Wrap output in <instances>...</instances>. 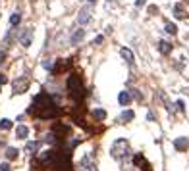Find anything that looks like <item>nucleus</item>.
<instances>
[{"label": "nucleus", "instance_id": "nucleus-25", "mask_svg": "<svg viewBox=\"0 0 189 171\" xmlns=\"http://www.w3.org/2000/svg\"><path fill=\"white\" fill-rule=\"evenodd\" d=\"M102 40H104V37H102V35H98V37H97V39H94V42H97V44H100V42H102Z\"/></svg>", "mask_w": 189, "mask_h": 171}, {"label": "nucleus", "instance_id": "nucleus-5", "mask_svg": "<svg viewBox=\"0 0 189 171\" xmlns=\"http://www.w3.org/2000/svg\"><path fill=\"white\" fill-rule=\"evenodd\" d=\"M133 162H135V165H139L143 171H151V165H149V162L145 160V158L141 156V154H137V156L133 158Z\"/></svg>", "mask_w": 189, "mask_h": 171}, {"label": "nucleus", "instance_id": "nucleus-21", "mask_svg": "<svg viewBox=\"0 0 189 171\" xmlns=\"http://www.w3.org/2000/svg\"><path fill=\"white\" fill-rule=\"evenodd\" d=\"M176 31H178V27H176L174 23H166V33H170V35H176Z\"/></svg>", "mask_w": 189, "mask_h": 171}, {"label": "nucleus", "instance_id": "nucleus-24", "mask_svg": "<svg viewBox=\"0 0 189 171\" xmlns=\"http://www.w3.org/2000/svg\"><path fill=\"white\" fill-rule=\"evenodd\" d=\"M0 171H10V165H8V164H2V165H0Z\"/></svg>", "mask_w": 189, "mask_h": 171}, {"label": "nucleus", "instance_id": "nucleus-23", "mask_svg": "<svg viewBox=\"0 0 189 171\" xmlns=\"http://www.w3.org/2000/svg\"><path fill=\"white\" fill-rule=\"evenodd\" d=\"M39 146V142H27V150H35Z\"/></svg>", "mask_w": 189, "mask_h": 171}, {"label": "nucleus", "instance_id": "nucleus-22", "mask_svg": "<svg viewBox=\"0 0 189 171\" xmlns=\"http://www.w3.org/2000/svg\"><path fill=\"white\" fill-rule=\"evenodd\" d=\"M43 67H44V69H52V62H50V60H44V62H43Z\"/></svg>", "mask_w": 189, "mask_h": 171}, {"label": "nucleus", "instance_id": "nucleus-12", "mask_svg": "<svg viewBox=\"0 0 189 171\" xmlns=\"http://www.w3.org/2000/svg\"><path fill=\"white\" fill-rule=\"evenodd\" d=\"M83 35H85V31H83V29H77L75 33L72 35V44H77L81 39H83Z\"/></svg>", "mask_w": 189, "mask_h": 171}, {"label": "nucleus", "instance_id": "nucleus-3", "mask_svg": "<svg viewBox=\"0 0 189 171\" xmlns=\"http://www.w3.org/2000/svg\"><path fill=\"white\" fill-rule=\"evenodd\" d=\"M68 91H69V94H72L73 100H81L85 96V87H83V81L79 79V75H69Z\"/></svg>", "mask_w": 189, "mask_h": 171}, {"label": "nucleus", "instance_id": "nucleus-10", "mask_svg": "<svg viewBox=\"0 0 189 171\" xmlns=\"http://www.w3.org/2000/svg\"><path fill=\"white\" fill-rule=\"evenodd\" d=\"M118 100H120V104L122 106H127V104H129L131 102V96H129V92H120V96H118Z\"/></svg>", "mask_w": 189, "mask_h": 171}, {"label": "nucleus", "instance_id": "nucleus-2", "mask_svg": "<svg viewBox=\"0 0 189 171\" xmlns=\"http://www.w3.org/2000/svg\"><path fill=\"white\" fill-rule=\"evenodd\" d=\"M43 158H44V164L54 171H69L72 169L69 154H64V152H60V150H48Z\"/></svg>", "mask_w": 189, "mask_h": 171}, {"label": "nucleus", "instance_id": "nucleus-6", "mask_svg": "<svg viewBox=\"0 0 189 171\" xmlns=\"http://www.w3.org/2000/svg\"><path fill=\"white\" fill-rule=\"evenodd\" d=\"M174 146H176V150H185L187 146H189V140H187V137L176 138V140H174Z\"/></svg>", "mask_w": 189, "mask_h": 171}, {"label": "nucleus", "instance_id": "nucleus-19", "mask_svg": "<svg viewBox=\"0 0 189 171\" xmlns=\"http://www.w3.org/2000/svg\"><path fill=\"white\" fill-rule=\"evenodd\" d=\"M93 115L97 117L98 121H102V119L106 117V112H104V110H94V112H93Z\"/></svg>", "mask_w": 189, "mask_h": 171}, {"label": "nucleus", "instance_id": "nucleus-1", "mask_svg": "<svg viewBox=\"0 0 189 171\" xmlns=\"http://www.w3.org/2000/svg\"><path fill=\"white\" fill-rule=\"evenodd\" d=\"M60 112H62V110L54 104V100H52L47 92L37 94L35 98H33L31 108L27 110V113H31V115H35V117H41V119H50V117H56V115H60Z\"/></svg>", "mask_w": 189, "mask_h": 171}, {"label": "nucleus", "instance_id": "nucleus-15", "mask_svg": "<svg viewBox=\"0 0 189 171\" xmlns=\"http://www.w3.org/2000/svg\"><path fill=\"white\" fill-rule=\"evenodd\" d=\"M158 50L162 52V54H168V52H172V46L168 42H164V40H160L158 42Z\"/></svg>", "mask_w": 189, "mask_h": 171}, {"label": "nucleus", "instance_id": "nucleus-29", "mask_svg": "<svg viewBox=\"0 0 189 171\" xmlns=\"http://www.w3.org/2000/svg\"><path fill=\"white\" fill-rule=\"evenodd\" d=\"M87 2H94V0H87Z\"/></svg>", "mask_w": 189, "mask_h": 171}, {"label": "nucleus", "instance_id": "nucleus-8", "mask_svg": "<svg viewBox=\"0 0 189 171\" xmlns=\"http://www.w3.org/2000/svg\"><path fill=\"white\" fill-rule=\"evenodd\" d=\"M89 19H91V12H89V8H83V10L79 12V23L83 25V23H87Z\"/></svg>", "mask_w": 189, "mask_h": 171}, {"label": "nucleus", "instance_id": "nucleus-14", "mask_svg": "<svg viewBox=\"0 0 189 171\" xmlns=\"http://www.w3.org/2000/svg\"><path fill=\"white\" fill-rule=\"evenodd\" d=\"M16 133H18V138H27V135H29V129H27L25 125H19Z\"/></svg>", "mask_w": 189, "mask_h": 171}, {"label": "nucleus", "instance_id": "nucleus-11", "mask_svg": "<svg viewBox=\"0 0 189 171\" xmlns=\"http://www.w3.org/2000/svg\"><path fill=\"white\" fill-rule=\"evenodd\" d=\"M31 37H33V29H27L25 35L21 37V44H23V46H29V44H31Z\"/></svg>", "mask_w": 189, "mask_h": 171}, {"label": "nucleus", "instance_id": "nucleus-4", "mask_svg": "<svg viewBox=\"0 0 189 171\" xmlns=\"http://www.w3.org/2000/svg\"><path fill=\"white\" fill-rule=\"evenodd\" d=\"M27 88H29V79H27V77H19V79L14 83V92L16 94H21V92H25Z\"/></svg>", "mask_w": 189, "mask_h": 171}, {"label": "nucleus", "instance_id": "nucleus-17", "mask_svg": "<svg viewBox=\"0 0 189 171\" xmlns=\"http://www.w3.org/2000/svg\"><path fill=\"white\" fill-rule=\"evenodd\" d=\"M133 117H135V113L131 112V110H127V112H124V113H122V121H131Z\"/></svg>", "mask_w": 189, "mask_h": 171}, {"label": "nucleus", "instance_id": "nucleus-20", "mask_svg": "<svg viewBox=\"0 0 189 171\" xmlns=\"http://www.w3.org/2000/svg\"><path fill=\"white\" fill-rule=\"evenodd\" d=\"M12 127V121L10 119H2L0 121V129H4V131H8V129Z\"/></svg>", "mask_w": 189, "mask_h": 171}, {"label": "nucleus", "instance_id": "nucleus-13", "mask_svg": "<svg viewBox=\"0 0 189 171\" xmlns=\"http://www.w3.org/2000/svg\"><path fill=\"white\" fill-rule=\"evenodd\" d=\"M19 21H21V14H19V12H14L12 18H10V25L16 27V25H19Z\"/></svg>", "mask_w": 189, "mask_h": 171}, {"label": "nucleus", "instance_id": "nucleus-9", "mask_svg": "<svg viewBox=\"0 0 189 171\" xmlns=\"http://www.w3.org/2000/svg\"><path fill=\"white\" fill-rule=\"evenodd\" d=\"M120 54H122V58H124L127 64H133V54H131V50H129V48H122V50H120Z\"/></svg>", "mask_w": 189, "mask_h": 171}, {"label": "nucleus", "instance_id": "nucleus-26", "mask_svg": "<svg viewBox=\"0 0 189 171\" xmlns=\"http://www.w3.org/2000/svg\"><path fill=\"white\" fill-rule=\"evenodd\" d=\"M145 2H147V0H135V6L139 8V6H143V4H145Z\"/></svg>", "mask_w": 189, "mask_h": 171}, {"label": "nucleus", "instance_id": "nucleus-18", "mask_svg": "<svg viewBox=\"0 0 189 171\" xmlns=\"http://www.w3.org/2000/svg\"><path fill=\"white\" fill-rule=\"evenodd\" d=\"M174 12H176V18H183V15H185V14H183V6H182V4H176Z\"/></svg>", "mask_w": 189, "mask_h": 171}, {"label": "nucleus", "instance_id": "nucleus-7", "mask_svg": "<svg viewBox=\"0 0 189 171\" xmlns=\"http://www.w3.org/2000/svg\"><path fill=\"white\" fill-rule=\"evenodd\" d=\"M79 167H81V171H94V169H93L94 164L91 162V158H83V160H81V164H79Z\"/></svg>", "mask_w": 189, "mask_h": 171}, {"label": "nucleus", "instance_id": "nucleus-28", "mask_svg": "<svg viewBox=\"0 0 189 171\" xmlns=\"http://www.w3.org/2000/svg\"><path fill=\"white\" fill-rule=\"evenodd\" d=\"M4 62V52H0V64Z\"/></svg>", "mask_w": 189, "mask_h": 171}, {"label": "nucleus", "instance_id": "nucleus-16", "mask_svg": "<svg viewBox=\"0 0 189 171\" xmlns=\"http://www.w3.org/2000/svg\"><path fill=\"white\" fill-rule=\"evenodd\" d=\"M6 158L8 160H16V158H18V150L16 148H8L6 150Z\"/></svg>", "mask_w": 189, "mask_h": 171}, {"label": "nucleus", "instance_id": "nucleus-27", "mask_svg": "<svg viewBox=\"0 0 189 171\" xmlns=\"http://www.w3.org/2000/svg\"><path fill=\"white\" fill-rule=\"evenodd\" d=\"M6 81H8L6 77H4V75H0V85H4V83H6Z\"/></svg>", "mask_w": 189, "mask_h": 171}]
</instances>
